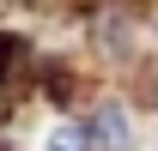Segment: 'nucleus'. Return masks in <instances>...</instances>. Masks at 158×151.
<instances>
[{"label": "nucleus", "instance_id": "obj_1", "mask_svg": "<svg viewBox=\"0 0 158 151\" xmlns=\"http://www.w3.org/2000/svg\"><path fill=\"white\" fill-rule=\"evenodd\" d=\"M85 133H91V145H98V151H122L128 139H134V127H128V115H122L116 103H103V109L85 121Z\"/></svg>", "mask_w": 158, "mask_h": 151}, {"label": "nucleus", "instance_id": "obj_2", "mask_svg": "<svg viewBox=\"0 0 158 151\" xmlns=\"http://www.w3.org/2000/svg\"><path fill=\"white\" fill-rule=\"evenodd\" d=\"M43 151H91V133H85V127H73V121H61V127H49Z\"/></svg>", "mask_w": 158, "mask_h": 151}, {"label": "nucleus", "instance_id": "obj_3", "mask_svg": "<svg viewBox=\"0 0 158 151\" xmlns=\"http://www.w3.org/2000/svg\"><path fill=\"white\" fill-rule=\"evenodd\" d=\"M146 97H152V103H158V73H152V79H146Z\"/></svg>", "mask_w": 158, "mask_h": 151}]
</instances>
